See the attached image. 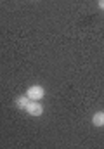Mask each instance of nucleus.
<instances>
[{
  "mask_svg": "<svg viewBox=\"0 0 104 149\" xmlns=\"http://www.w3.org/2000/svg\"><path fill=\"white\" fill-rule=\"evenodd\" d=\"M26 95H28L31 101H42V99L45 97V88H43L42 85H31V87H28Z\"/></svg>",
  "mask_w": 104,
  "mask_h": 149,
  "instance_id": "1",
  "label": "nucleus"
},
{
  "mask_svg": "<svg viewBox=\"0 0 104 149\" xmlns=\"http://www.w3.org/2000/svg\"><path fill=\"white\" fill-rule=\"evenodd\" d=\"M24 111L28 113L30 116H42L43 114V106L40 104V101H31L30 99V102L26 104Z\"/></svg>",
  "mask_w": 104,
  "mask_h": 149,
  "instance_id": "2",
  "label": "nucleus"
},
{
  "mask_svg": "<svg viewBox=\"0 0 104 149\" xmlns=\"http://www.w3.org/2000/svg\"><path fill=\"white\" fill-rule=\"evenodd\" d=\"M92 125L97 127V128L104 127V111H96L94 113V116H92Z\"/></svg>",
  "mask_w": 104,
  "mask_h": 149,
  "instance_id": "3",
  "label": "nucleus"
},
{
  "mask_svg": "<svg viewBox=\"0 0 104 149\" xmlns=\"http://www.w3.org/2000/svg\"><path fill=\"white\" fill-rule=\"evenodd\" d=\"M28 102H30V97H28V95H17V97L14 99L16 108L23 109V111H24V108H26V104H28Z\"/></svg>",
  "mask_w": 104,
  "mask_h": 149,
  "instance_id": "4",
  "label": "nucleus"
},
{
  "mask_svg": "<svg viewBox=\"0 0 104 149\" xmlns=\"http://www.w3.org/2000/svg\"><path fill=\"white\" fill-rule=\"evenodd\" d=\"M97 3H99V9L104 10V0H97Z\"/></svg>",
  "mask_w": 104,
  "mask_h": 149,
  "instance_id": "5",
  "label": "nucleus"
}]
</instances>
